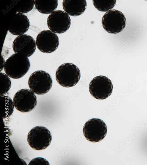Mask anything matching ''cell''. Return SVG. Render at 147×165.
Returning <instances> with one entry per match:
<instances>
[{
    "instance_id": "6da1fadb",
    "label": "cell",
    "mask_w": 147,
    "mask_h": 165,
    "mask_svg": "<svg viewBox=\"0 0 147 165\" xmlns=\"http://www.w3.org/2000/svg\"><path fill=\"white\" fill-rule=\"evenodd\" d=\"M30 67L29 60L23 55L14 53L6 60L4 71L9 77L14 79L20 78L28 72Z\"/></svg>"
},
{
    "instance_id": "7a4b0ae2",
    "label": "cell",
    "mask_w": 147,
    "mask_h": 165,
    "mask_svg": "<svg viewBox=\"0 0 147 165\" xmlns=\"http://www.w3.org/2000/svg\"><path fill=\"white\" fill-rule=\"evenodd\" d=\"M56 80L61 86L69 87L76 85L79 81L81 73L78 67L71 63H67L60 65L55 74Z\"/></svg>"
},
{
    "instance_id": "3957f363",
    "label": "cell",
    "mask_w": 147,
    "mask_h": 165,
    "mask_svg": "<svg viewBox=\"0 0 147 165\" xmlns=\"http://www.w3.org/2000/svg\"><path fill=\"white\" fill-rule=\"evenodd\" d=\"M52 135L47 128L42 126L33 127L29 132L27 141L33 149L38 151L43 150L50 145Z\"/></svg>"
},
{
    "instance_id": "277c9868",
    "label": "cell",
    "mask_w": 147,
    "mask_h": 165,
    "mask_svg": "<svg viewBox=\"0 0 147 165\" xmlns=\"http://www.w3.org/2000/svg\"><path fill=\"white\" fill-rule=\"evenodd\" d=\"M29 88L36 94L43 95L48 92L53 84L52 78L46 72L36 71L30 76L28 81Z\"/></svg>"
},
{
    "instance_id": "5b68a950",
    "label": "cell",
    "mask_w": 147,
    "mask_h": 165,
    "mask_svg": "<svg viewBox=\"0 0 147 165\" xmlns=\"http://www.w3.org/2000/svg\"><path fill=\"white\" fill-rule=\"evenodd\" d=\"M101 23L103 28L107 32L116 34L120 32L124 29L126 24V19L121 12L113 9L104 14Z\"/></svg>"
},
{
    "instance_id": "8992f818",
    "label": "cell",
    "mask_w": 147,
    "mask_h": 165,
    "mask_svg": "<svg viewBox=\"0 0 147 165\" xmlns=\"http://www.w3.org/2000/svg\"><path fill=\"white\" fill-rule=\"evenodd\" d=\"M107 127L102 120L97 118L90 119L84 124L83 133L85 138L93 142H99L106 136Z\"/></svg>"
},
{
    "instance_id": "52a82bcc",
    "label": "cell",
    "mask_w": 147,
    "mask_h": 165,
    "mask_svg": "<svg viewBox=\"0 0 147 165\" xmlns=\"http://www.w3.org/2000/svg\"><path fill=\"white\" fill-rule=\"evenodd\" d=\"M112 82L107 77L99 75L91 80L89 90L91 95L98 100H104L109 97L113 90Z\"/></svg>"
},
{
    "instance_id": "ba28073f",
    "label": "cell",
    "mask_w": 147,
    "mask_h": 165,
    "mask_svg": "<svg viewBox=\"0 0 147 165\" xmlns=\"http://www.w3.org/2000/svg\"><path fill=\"white\" fill-rule=\"evenodd\" d=\"M37 98L32 91L24 89L18 90L13 98V103L15 108L22 112L32 111L36 107Z\"/></svg>"
},
{
    "instance_id": "9c48e42d",
    "label": "cell",
    "mask_w": 147,
    "mask_h": 165,
    "mask_svg": "<svg viewBox=\"0 0 147 165\" xmlns=\"http://www.w3.org/2000/svg\"><path fill=\"white\" fill-rule=\"evenodd\" d=\"M47 24L49 28L52 31L61 34L69 29L71 24V20L69 16L65 11L57 10L49 16Z\"/></svg>"
},
{
    "instance_id": "30bf717a",
    "label": "cell",
    "mask_w": 147,
    "mask_h": 165,
    "mask_svg": "<svg viewBox=\"0 0 147 165\" xmlns=\"http://www.w3.org/2000/svg\"><path fill=\"white\" fill-rule=\"evenodd\" d=\"M59 43L57 35L48 30L40 32L37 35L36 40L38 49L41 52L46 53L55 51L59 46Z\"/></svg>"
},
{
    "instance_id": "8fae6325",
    "label": "cell",
    "mask_w": 147,
    "mask_h": 165,
    "mask_svg": "<svg viewBox=\"0 0 147 165\" xmlns=\"http://www.w3.org/2000/svg\"><path fill=\"white\" fill-rule=\"evenodd\" d=\"M12 48L15 53L28 57L35 52L36 48L34 38L27 34H23L16 37L12 43Z\"/></svg>"
},
{
    "instance_id": "7c38bea8",
    "label": "cell",
    "mask_w": 147,
    "mask_h": 165,
    "mask_svg": "<svg viewBox=\"0 0 147 165\" xmlns=\"http://www.w3.org/2000/svg\"><path fill=\"white\" fill-rule=\"evenodd\" d=\"M30 26L27 17L23 13L16 12L9 23L8 31L15 36L23 35L28 30Z\"/></svg>"
},
{
    "instance_id": "4fadbf2b",
    "label": "cell",
    "mask_w": 147,
    "mask_h": 165,
    "mask_svg": "<svg viewBox=\"0 0 147 165\" xmlns=\"http://www.w3.org/2000/svg\"><path fill=\"white\" fill-rule=\"evenodd\" d=\"M62 6L68 14L76 16L81 15L84 12L87 3L86 0H63Z\"/></svg>"
},
{
    "instance_id": "5bb4252c",
    "label": "cell",
    "mask_w": 147,
    "mask_h": 165,
    "mask_svg": "<svg viewBox=\"0 0 147 165\" xmlns=\"http://www.w3.org/2000/svg\"><path fill=\"white\" fill-rule=\"evenodd\" d=\"M58 0H35L34 4L37 10L44 14H49L57 8Z\"/></svg>"
},
{
    "instance_id": "9a60e30c",
    "label": "cell",
    "mask_w": 147,
    "mask_h": 165,
    "mask_svg": "<svg viewBox=\"0 0 147 165\" xmlns=\"http://www.w3.org/2000/svg\"><path fill=\"white\" fill-rule=\"evenodd\" d=\"M0 99L4 109L2 112L3 118L10 117L14 110V105L12 99L9 96L4 95H0Z\"/></svg>"
},
{
    "instance_id": "2e32d148",
    "label": "cell",
    "mask_w": 147,
    "mask_h": 165,
    "mask_svg": "<svg viewBox=\"0 0 147 165\" xmlns=\"http://www.w3.org/2000/svg\"><path fill=\"white\" fill-rule=\"evenodd\" d=\"M116 0H93L95 8L102 12H106L112 9L115 6Z\"/></svg>"
},
{
    "instance_id": "e0dca14e",
    "label": "cell",
    "mask_w": 147,
    "mask_h": 165,
    "mask_svg": "<svg viewBox=\"0 0 147 165\" xmlns=\"http://www.w3.org/2000/svg\"><path fill=\"white\" fill-rule=\"evenodd\" d=\"M0 95H4L7 93L11 86L10 79L6 74L0 73Z\"/></svg>"
},
{
    "instance_id": "ac0fdd59",
    "label": "cell",
    "mask_w": 147,
    "mask_h": 165,
    "mask_svg": "<svg viewBox=\"0 0 147 165\" xmlns=\"http://www.w3.org/2000/svg\"><path fill=\"white\" fill-rule=\"evenodd\" d=\"M34 4V0L20 1L16 5V10L17 12L28 13L33 9Z\"/></svg>"
},
{
    "instance_id": "d6986e66",
    "label": "cell",
    "mask_w": 147,
    "mask_h": 165,
    "mask_svg": "<svg viewBox=\"0 0 147 165\" xmlns=\"http://www.w3.org/2000/svg\"><path fill=\"white\" fill-rule=\"evenodd\" d=\"M50 165L49 161L46 159L41 157L34 158L31 160L28 165Z\"/></svg>"
},
{
    "instance_id": "ffe728a7",
    "label": "cell",
    "mask_w": 147,
    "mask_h": 165,
    "mask_svg": "<svg viewBox=\"0 0 147 165\" xmlns=\"http://www.w3.org/2000/svg\"><path fill=\"white\" fill-rule=\"evenodd\" d=\"M5 63L4 58L2 55H1L0 60V71H1L4 66Z\"/></svg>"
},
{
    "instance_id": "44dd1931",
    "label": "cell",
    "mask_w": 147,
    "mask_h": 165,
    "mask_svg": "<svg viewBox=\"0 0 147 165\" xmlns=\"http://www.w3.org/2000/svg\"><path fill=\"white\" fill-rule=\"evenodd\" d=\"M125 140H126V141L128 143V144L130 143L131 142V139L129 138H128L127 139H125Z\"/></svg>"
},
{
    "instance_id": "7402d4cb",
    "label": "cell",
    "mask_w": 147,
    "mask_h": 165,
    "mask_svg": "<svg viewBox=\"0 0 147 165\" xmlns=\"http://www.w3.org/2000/svg\"><path fill=\"white\" fill-rule=\"evenodd\" d=\"M144 129L143 127L142 126H141L139 127V129L140 130H142Z\"/></svg>"
},
{
    "instance_id": "603a6c76",
    "label": "cell",
    "mask_w": 147,
    "mask_h": 165,
    "mask_svg": "<svg viewBox=\"0 0 147 165\" xmlns=\"http://www.w3.org/2000/svg\"><path fill=\"white\" fill-rule=\"evenodd\" d=\"M130 139L132 140L134 139V137L132 135H131V136H130Z\"/></svg>"
},
{
    "instance_id": "cb8c5ba5",
    "label": "cell",
    "mask_w": 147,
    "mask_h": 165,
    "mask_svg": "<svg viewBox=\"0 0 147 165\" xmlns=\"http://www.w3.org/2000/svg\"><path fill=\"white\" fill-rule=\"evenodd\" d=\"M136 130L137 131H138L139 132H141V130H139L138 128H136Z\"/></svg>"
},
{
    "instance_id": "d4e9b609",
    "label": "cell",
    "mask_w": 147,
    "mask_h": 165,
    "mask_svg": "<svg viewBox=\"0 0 147 165\" xmlns=\"http://www.w3.org/2000/svg\"><path fill=\"white\" fill-rule=\"evenodd\" d=\"M133 133L134 134H136V133H137V134L136 135V136L138 135V132H133Z\"/></svg>"
},
{
    "instance_id": "484cf974",
    "label": "cell",
    "mask_w": 147,
    "mask_h": 165,
    "mask_svg": "<svg viewBox=\"0 0 147 165\" xmlns=\"http://www.w3.org/2000/svg\"><path fill=\"white\" fill-rule=\"evenodd\" d=\"M144 124H145V122H144V123H143V126L144 127H146L147 126V125H144Z\"/></svg>"
},
{
    "instance_id": "4316f807",
    "label": "cell",
    "mask_w": 147,
    "mask_h": 165,
    "mask_svg": "<svg viewBox=\"0 0 147 165\" xmlns=\"http://www.w3.org/2000/svg\"><path fill=\"white\" fill-rule=\"evenodd\" d=\"M143 121L145 122V123H146V124H147V119L146 120V121H145L144 120H143Z\"/></svg>"
}]
</instances>
